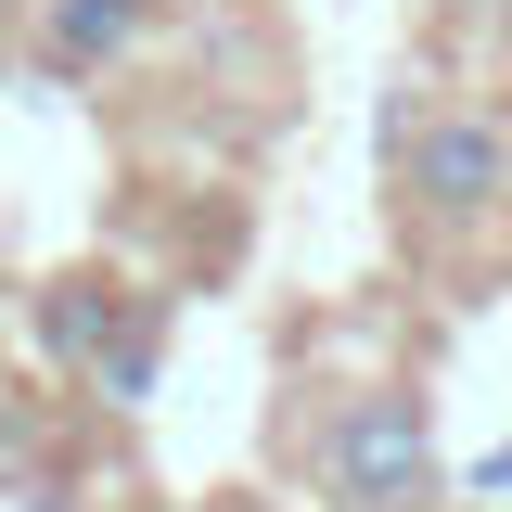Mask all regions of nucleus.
<instances>
[{
	"label": "nucleus",
	"mask_w": 512,
	"mask_h": 512,
	"mask_svg": "<svg viewBox=\"0 0 512 512\" xmlns=\"http://www.w3.org/2000/svg\"><path fill=\"white\" fill-rule=\"evenodd\" d=\"M397 218L423 244H487V231H512V103L500 90L397 103Z\"/></svg>",
	"instance_id": "obj_1"
},
{
	"label": "nucleus",
	"mask_w": 512,
	"mask_h": 512,
	"mask_svg": "<svg viewBox=\"0 0 512 512\" xmlns=\"http://www.w3.org/2000/svg\"><path fill=\"white\" fill-rule=\"evenodd\" d=\"M295 474L320 512H436L448 461H436V410L410 384H346L333 410L295 423Z\"/></svg>",
	"instance_id": "obj_2"
},
{
	"label": "nucleus",
	"mask_w": 512,
	"mask_h": 512,
	"mask_svg": "<svg viewBox=\"0 0 512 512\" xmlns=\"http://www.w3.org/2000/svg\"><path fill=\"white\" fill-rule=\"evenodd\" d=\"M39 359L64 384H90L103 410H141L154 359H167V320H154V295H128L103 269H64V282H39Z\"/></svg>",
	"instance_id": "obj_3"
},
{
	"label": "nucleus",
	"mask_w": 512,
	"mask_h": 512,
	"mask_svg": "<svg viewBox=\"0 0 512 512\" xmlns=\"http://www.w3.org/2000/svg\"><path fill=\"white\" fill-rule=\"evenodd\" d=\"M154 26H167V0H39V52L64 77H116Z\"/></svg>",
	"instance_id": "obj_4"
},
{
	"label": "nucleus",
	"mask_w": 512,
	"mask_h": 512,
	"mask_svg": "<svg viewBox=\"0 0 512 512\" xmlns=\"http://www.w3.org/2000/svg\"><path fill=\"white\" fill-rule=\"evenodd\" d=\"M39 461V397H26V372H0V487Z\"/></svg>",
	"instance_id": "obj_5"
},
{
	"label": "nucleus",
	"mask_w": 512,
	"mask_h": 512,
	"mask_svg": "<svg viewBox=\"0 0 512 512\" xmlns=\"http://www.w3.org/2000/svg\"><path fill=\"white\" fill-rule=\"evenodd\" d=\"M205 512H282V500H269V487H218Z\"/></svg>",
	"instance_id": "obj_6"
},
{
	"label": "nucleus",
	"mask_w": 512,
	"mask_h": 512,
	"mask_svg": "<svg viewBox=\"0 0 512 512\" xmlns=\"http://www.w3.org/2000/svg\"><path fill=\"white\" fill-rule=\"evenodd\" d=\"M474 512H512V500H474Z\"/></svg>",
	"instance_id": "obj_7"
}]
</instances>
